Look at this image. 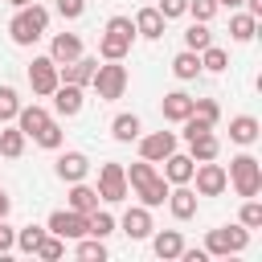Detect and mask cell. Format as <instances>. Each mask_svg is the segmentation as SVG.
Masks as SVG:
<instances>
[{
    "label": "cell",
    "instance_id": "1",
    "mask_svg": "<svg viewBox=\"0 0 262 262\" xmlns=\"http://www.w3.org/2000/svg\"><path fill=\"white\" fill-rule=\"evenodd\" d=\"M123 172H127V188H135V196H139L147 209H156V205L168 201V180L151 168V160H139V164L123 168Z\"/></svg>",
    "mask_w": 262,
    "mask_h": 262
},
{
    "label": "cell",
    "instance_id": "2",
    "mask_svg": "<svg viewBox=\"0 0 262 262\" xmlns=\"http://www.w3.org/2000/svg\"><path fill=\"white\" fill-rule=\"evenodd\" d=\"M45 29H49V8H41V4H25L8 20V37L16 45H37L45 37Z\"/></svg>",
    "mask_w": 262,
    "mask_h": 262
},
{
    "label": "cell",
    "instance_id": "3",
    "mask_svg": "<svg viewBox=\"0 0 262 262\" xmlns=\"http://www.w3.org/2000/svg\"><path fill=\"white\" fill-rule=\"evenodd\" d=\"M131 41H135V20L131 16H111L106 20V33L98 41V57L102 61H123L131 53Z\"/></svg>",
    "mask_w": 262,
    "mask_h": 262
},
{
    "label": "cell",
    "instance_id": "4",
    "mask_svg": "<svg viewBox=\"0 0 262 262\" xmlns=\"http://www.w3.org/2000/svg\"><path fill=\"white\" fill-rule=\"evenodd\" d=\"M229 184L237 188V196H258L262 192V164L254 156H233L229 160Z\"/></svg>",
    "mask_w": 262,
    "mask_h": 262
},
{
    "label": "cell",
    "instance_id": "5",
    "mask_svg": "<svg viewBox=\"0 0 262 262\" xmlns=\"http://www.w3.org/2000/svg\"><path fill=\"white\" fill-rule=\"evenodd\" d=\"M250 246V229L237 221V225H221V229H209V237H205V254H217V258H225V254H242Z\"/></svg>",
    "mask_w": 262,
    "mask_h": 262
},
{
    "label": "cell",
    "instance_id": "6",
    "mask_svg": "<svg viewBox=\"0 0 262 262\" xmlns=\"http://www.w3.org/2000/svg\"><path fill=\"white\" fill-rule=\"evenodd\" d=\"M94 90H98V98L102 102H111V98H123V90H127V70L119 66V61H106V66H94Z\"/></svg>",
    "mask_w": 262,
    "mask_h": 262
},
{
    "label": "cell",
    "instance_id": "7",
    "mask_svg": "<svg viewBox=\"0 0 262 262\" xmlns=\"http://www.w3.org/2000/svg\"><path fill=\"white\" fill-rule=\"evenodd\" d=\"M192 180H196V196H217V192H225V184H229L225 168L213 164V160H201V164L192 168Z\"/></svg>",
    "mask_w": 262,
    "mask_h": 262
},
{
    "label": "cell",
    "instance_id": "8",
    "mask_svg": "<svg viewBox=\"0 0 262 262\" xmlns=\"http://www.w3.org/2000/svg\"><path fill=\"white\" fill-rule=\"evenodd\" d=\"M98 196L111 201V205L127 196V172H123V164H102L98 168Z\"/></svg>",
    "mask_w": 262,
    "mask_h": 262
},
{
    "label": "cell",
    "instance_id": "9",
    "mask_svg": "<svg viewBox=\"0 0 262 262\" xmlns=\"http://www.w3.org/2000/svg\"><path fill=\"white\" fill-rule=\"evenodd\" d=\"M57 61L53 57H33V66H29V86H33V94H53L57 90Z\"/></svg>",
    "mask_w": 262,
    "mask_h": 262
},
{
    "label": "cell",
    "instance_id": "10",
    "mask_svg": "<svg viewBox=\"0 0 262 262\" xmlns=\"http://www.w3.org/2000/svg\"><path fill=\"white\" fill-rule=\"evenodd\" d=\"M172 151H176V135H172V131H151V135H143V139H139V156H143V160H151V164L168 160Z\"/></svg>",
    "mask_w": 262,
    "mask_h": 262
},
{
    "label": "cell",
    "instance_id": "11",
    "mask_svg": "<svg viewBox=\"0 0 262 262\" xmlns=\"http://www.w3.org/2000/svg\"><path fill=\"white\" fill-rule=\"evenodd\" d=\"M49 233H57V237H86V213H74V209H57L53 217H49V225H45Z\"/></svg>",
    "mask_w": 262,
    "mask_h": 262
},
{
    "label": "cell",
    "instance_id": "12",
    "mask_svg": "<svg viewBox=\"0 0 262 262\" xmlns=\"http://www.w3.org/2000/svg\"><path fill=\"white\" fill-rule=\"evenodd\" d=\"M94 57H74V61H66V66H57V78L61 82H70V86H86L90 78H94Z\"/></svg>",
    "mask_w": 262,
    "mask_h": 262
},
{
    "label": "cell",
    "instance_id": "13",
    "mask_svg": "<svg viewBox=\"0 0 262 262\" xmlns=\"http://www.w3.org/2000/svg\"><path fill=\"white\" fill-rule=\"evenodd\" d=\"M53 111H57L61 119H70V115H78V111H82V86H70V82H57V90H53Z\"/></svg>",
    "mask_w": 262,
    "mask_h": 262
},
{
    "label": "cell",
    "instance_id": "14",
    "mask_svg": "<svg viewBox=\"0 0 262 262\" xmlns=\"http://www.w3.org/2000/svg\"><path fill=\"white\" fill-rule=\"evenodd\" d=\"M160 115H164L168 123H184V119L192 115V94H184V90H172V94H164V102H160Z\"/></svg>",
    "mask_w": 262,
    "mask_h": 262
},
{
    "label": "cell",
    "instance_id": "15",
    "mask_svg": "<svg viewBox=\"0 0 262 262\" xmlns=\"http://www.w3.org/2000/svg\"><path fill=\"white\" fill-rule=\"evenodd\" d=\"M86 172H90V160H86L82 151H61V156H57V176H61L66 184L86 180Z\"/></svg>",
    "mask_w": 262,
    "mask_h": 262
},
{
    "label": "cell",
    "instance_id": "16",
    "mask_svg": "<svg viewBox=\"0 0 262 262\" xmlns=\"http://www.w3.org/2000/svg\"><path fill=\"white\" fill-rule=\"evenodd\" d=\"M168 209H172V217H176V221H188V217L196 213V192H192L188 184L168 188Z\"/></svg>",
    "mask_w": 262,
    "mask_h": 262
},
{
    "label": "cell",
    "instance_id": "17",
    "mask_svg": "<svg viewBox=\"0 0 262 262\" xmlns=\"http://www.w3.org/2000/svg\"><path fill=\"white\" fill-rule=\"evenodd\" d=\"M49 57H53L57 66H66V61L82 57V37H78V33H57V37H53V45H49Z\"/></svg>",
    "mask_w": 262,
    "mask_h": 262
},
{
    "label": "cell",
    "instance_id": "18",
    "mask_svg": "<svg viewBox=\"0 0 262 262\" xmlns=\"http://www.w3.org/2000/svg\"><path fill=\"white\" fill-rule=\"evenodd\" d=\"M160 164H164V180H168V184H188V180H192V168H196L192 156H176V151H172L168 160H160Z\"/></svg>",
    "mask_w": 262,
    "mask_h": 262
},
{
    "label": "cell",
    "instance_id": "19",
    "mask_svg": "<svg viewBox=\"0 0 262 262\" xmlns=\"http://www.w3.org/2000/svg\"><path fill=\"white\" fill-rule=\"evenodd\" d=\"M123 233H127L131 242H139V237L151 233V213H147V205H135V209L123 213Z\"/></svg>",
    "mask_w": 262,
    "mask_h": 262
},
{
    "label": "cell",
    "instance_id": "20",
    "mask_svg": "<svg viewBox=\"0 0 262 262\" xmlns=\"http://www.w3.org/2000/svg\"><path fill=\"white\" fill-rule=\"evenodd\" d=\"M135 37H147V41H160V37H164V16H160V8H139V12H135Z\"/></svg>",
    "mask_w": 262,
    "mask_h": 262
},
{
    "label": "cell",
    "instance_id": "21",
    "mask_svg": "<svg viewBox=\"0 0 262 262\" xmlns=\"http://www.w3.org/2000/svg\"><path fill=\"white\" fill-rule=\"evenodd\" d=\"M45 123H49V111H45V106H37V102H33V106H20V111H16V127L25 131V139H33V135H37V131H41Z\"/></svg>",
    "mask_w": 262,
    "mask_h": 262
},
{
    "label": "cell",
    "instance_id": "22",
    "mask_svg": "<svg viewBox=\"0 0 262 262\" xmlns=\"http://www.w3.org/2000/svg\"><path fill=\"white\" fill-rule=\"evenodd\" d=\"M217 151H221V143H217L213 131H201V135L188 139V156H192L196 164H201V160H217Z\"/></svg>",
    "mask_w": 262,
    "mask_h": 262
},
{
    "label": "cell",
    "instance_id": "23",
    "mask_svg": "<svg viewBox=\"0 0 262 262\" xmlns=\"http://www.w3.org/2000/svg\"><path fill=\"white\" fill-rule=\"evenodd\" d=\"M70 209H74V213H94V209H98V188L74 180V188H70Z\"/></svg>",
    "mask_w": 262,
    "mask_h": 262
},
{
    "label": "cell",
    "instance_id": "24",
    "mask_svg": "<svg viewBox=\"0 0 262 262\" xmlns=\"http://www.w3.org/2000/svg\"><path fill=\"white\" fill-rule=\"evenodd\" d=\"M229 139H233V143H254V139H258V119H254V115L229 119Z\"/></svg>",
    "mask_w": 262,
    "mask_h": 262
},
{
    "label": "cell",
    "instance_id": "25",
    "mask_svg": "<svg viewBox=\"0 0 262 262\" xmlns=\"http://www.w3.org/2000/svg\"><path fill=\"white\" fill-rule=\"evenodd\" d=\"M172 74H176L180 82H188V78H196V74H201V53H192V49H184V53H176V57H172Z\"/></svg>",
    "mask_w": 262,
    "mask_h": 262
},
{
    "label": "cell",
    "instance_id": "26",
    "mask_svg": "<svg viewBox=\"0 0 262 262\" xmlns=\"http://www.w3.org/2000/svg\"><path fill=\"white\" fill-rule=\"evenodd\" d=\"M156 254L160 258H180V250H184V237H180V229H164V233H156Z\"/></svg>",
    "mask_w": 262,
    "mask_h": 262
},
{
    "label": "cell",
    "instance_id": "27",
    "mask_svg": "<svg viewBox=\"0 0 262 262\" xmlns=\"http://www.w3.org/2000/svg\"><path fill=\"white\" fill-rule=\"evenodd\" d=\"M205 45H213V33H209V20H192V25H188V33H184V49H192V53H201Z\"/></svg>",
    "mask_w": 262,
    "mask_h": 262
},
{
    "label": "cell",
    "instance_id": "28",
    "mask_svg": "<svg viewBox=\"0 0 262 262\" xmlns=\"http://www.w3.org/2000/svg\"><path fill=\"white\" fill-rule=\"evenodd\" d=\"M254 33H258V16H250V12L229 16V37H233V41H250Z\"/></svg>",
    "mask_w": 262,
    "mask_h": 262
},
{
    "label": "cell",
    "instance_id": "29",
    "mask_svg": "<svg viewBox=\"0 0 262 262\" xmlns=\"http://www.w3.org/2000/svg\"><path fill=\"white\" fill-rule=\"evenodd\" d=\"M111 135H115L119 143H131V139H139V119H135V115H115V123H111Z\"/></svg>",
    "mask_w": 262,
    "mask_h": 262
},
{
    "label": "cell",
    "instance_id": "30",
    "mask_svg": "<svg viewBox=\"0 0 262 262\" xmlns=\"http://www.w3.org/2000/svg\"><path fill=\"white\" fill-rule=\"evenodd\" d=\"M20 151H25V131H20V127H8V131H0V156L16 160Z\"/></svg>",
    "mask_w": 262,
    "mask_h": 262
},
{
    "label": "cell",
    "instance_id": "31",
    "mask_svg": "<svg viewBox=\"0 0 262 262\" xmlns=\"http://www.w3.org/2000/svg\"><path fill=\"white\" fill-rule=\"evenodd\" d=\"M225 66H229V57H225V49H221V45H205V49H201V70L221 74Z\"/></svg>",
    "mask_w": 262,
    "mask_h": 262
},
{
    "label": "cell",
    "instance_id": "32",
    "mask_svg": "<svg viewBox=\"0 0 262 262\" xmlns=\"http://www.w3.org/2000/svg\"><path fill=\"white\" fill-rule=\"evenodd\" d=\"M86 233L90 237H106V233H115V217L111 213H86Z\"/></svg>",
    "mask_w": 262,
    "mask_h": 262
},
{
    "label": "cell",
    "instance_id": "33",
    "mask_svg": "<svg viewBox=\"0 0 262 262\" xmlns=\"http://www.w3.org/2000/svg\"><path fill=\"white\" fill-rule=\"evenodd\" d=\"M37 258H45V262H53V258H61L66 254V237H57V233H45L41 242H37V250H33Z\"/></svg>",
    "mask_w": 262,
    "mask_h": 262
},
{
    "label": "cell",
    "instance_id": "34",
    "mask_svg": "<svg viewBox=\"0 0 262 262\" xmlns=\"http://www.w3.org/2000/svg\"><path fill=\"white\" fill-rule=\"evenodd\" d=\"M192 115H196L201 123H209V127H213V123L221 119V106H217L213 98H192Z\"/></svg>",
    "mask_w": 262,
    "mask_h": 262
},
{
    "label": "cell",
    "instance_id": "35",
    "mask_svg": "<svg viewBox=\"0 0 262 262\" xmlns=\"http://www.w3.org/2000/svg\"><path fill=\"white\" fill-rule=\"evenodd\" d=\"M45 233H49V229H41V225H25V229L16 233V250H25V254H33V250H37V242H41Z\"/></svg>",
    "mask_w": 262,
    "mask_h": 262
},
{
    "label": "cell",
    "instance_id": "36",
    "mask_svg": "<svg viewBox=\"0 0 262 262\" xmlns=\"http://www.w3.org/2000/svg\"><path fill=\"white\" fill-rule=\"evenodd\" d=\"M78 258H86V262H94V258H98V262H102V258H106L102 237H90V233H86V242H78Z\"/></svg>",
    "mask_w": 262,
    "mask_h": 262
},
{
    "label": "cell",
    "instance_id": "37",
    "mask_svg": "<svg viewBox=\"0 0 262 262\" xmlns=\"http://www.w3.org/2000/svg\"><path fill=\"white\" fill-rule=\"evenodd\" d=\"M16 111H20L16 90H12V86H0V123H4V119H16Z\"/></svg>",
    "mask_w": 262,
    "mask_h": 262
},
{
    "label": "cell",
    "instance_id": "38",
    "mask_svg": "<svg viewBox=\"0 0 262 262\" xmlns=\"http://www.w3.org/2000/svg\"><path fill=\"white\" fill-rule=\"evenodd\" d=\"M33 139H37L41 147H49V151H53V147H61V127H57V123L49 119V123H45V127H41V131H37Z\"/></svg>",
    "mask_w": 262,
    "mask_h": 262
},
{
    "label": "cell",
    "instance_id": "39",
    "mask_svg": "<svg viewBox=\"0 0 262 262\" xmlns=\"http://www.w3.org/2000/svg\"><path fill=\"white\" fill-rule=\"evenodd\" d=\"M242 225H246V229H258V225H262V205H258L254 196H246V205H242Z\"/></svg>",
    "mask_w": 262,
    "mask_h": 262
},
{
    "label": "cell",
    "instance_id": "40",
    "mask_svg": "<svg viewBox=\"0 0 262 262\" xmlns=\"http://www.w3.org/2000/svg\"><path fill=\"white\" fill-rule=\"evenodd\" d=\"M188 12H192V20H213L217 16V0H188Z\"/></svg>",
    "mask_w": 262,
    "mask_h": 262
},
{
    "label": "cell",
    "instance_id": "41",
    "mask_svg": "<svg viewBox=\"0 0 262 262\" xmlns=\"http://www.w3.org/2000/svg\"><path fill=\"white\" fill-rule=\"evenodd\" d=\"M156 8H160V16H164V20H176V16H184V12H188V0H160Z\"/></svg>",
    "mask_w": 262,
    "mask_h": 262
},
{
    "label": "cell",
    "instance_id": "42",
    "mask_svg": "<svg viewBox=\"0 0 262 262\" xmlns=\"http://www.w3.org/2000/svg\"><path fill=\"white\" fill-rule=\"evenodd\" d=\"M57 12H61L66 20H78V16L86 12V0H57Z\"/></svg>",
    "mask_w": 262,
    "mask_h": 262
},
{
    "label": "cell",
    "instance_id": "43",
    "mask_svg": "<svg viewBox=\"0 0 262 262\" xmlns=\"http://www.w3.org/2000/svg\"><path fill=\"white\" fill-rule=\"evenodd\" d=\"M12 246H16V229H8V225L0 221V254H8Z\"/></svg>",
    "mask_w": 262,
    "mask_h": 262
},
{
    "label": "cell",
    "instance_id": "44",
    "mask_svg": "<svg viewBox=\"0 0 262 262\" xmlns=\"http://www.w3.org/2000/svg\"><path fill=\"white\" fill-rule=\"evenodd\" d=\"M180 258H184V262H205L209 254H205V250H180Z\"/></svg>",
    "mask_w": 262,
    "mask_h": 262
},
{
    "label": "cell",
    "instance_id": "45",
    "mask_svg": "<svg viewBox=\"0 0 262 262\" xmlns=\"http://www.w3.org/2000/svg\"><path fill=\"white\" fill-rule=\"evenodd\" d=\"M246 8H250V16H262V0H242Z\"/></svg>",
    "mask_w": 262,
    "mask_h": 262
},
{
    "label": "cell",
    "instance_id": "46",
    "mask_svg": "<svg viewBox=\"0 0 262 262\" xmlns=\"http://www.w3.org/2000/svg\"><path fill=\"white\" fill-rule=\"evenodd\" d=\"M8 205H12V201H8V196H4V188H0V221L8 217Z\"/></svg>",
    "mask_w": 262,
    "mask_h": 262
},
{
    "label": "cell",
    "instance_id": "47",
    "mask_svg": "<svg viewBox=\"0 0 262 262\" xmlns=\"http://www.w3.org/2000/svg\"><path fill=\"white\" fill-rule=\"evenodd\" d=\"M242 0H217V8H237Z\"/></svg>",
    "mask_w": 262,
    "mask_h": 262
},
{
    "label": "cell",
    "instance_id": "48",
    "mask_svg": "<svg viewBox=\"0 0 262 262\" xmlns=\"http://www.w3.org/2000/svg\"><path fill=\"white\" fill-rule=\"evenodd\" d=\"M8 4H16V8H25V4H37V0H8Z\"/></svg>",
    "mask_w": 262,
    "mask_h": 262
}]
</instances>
